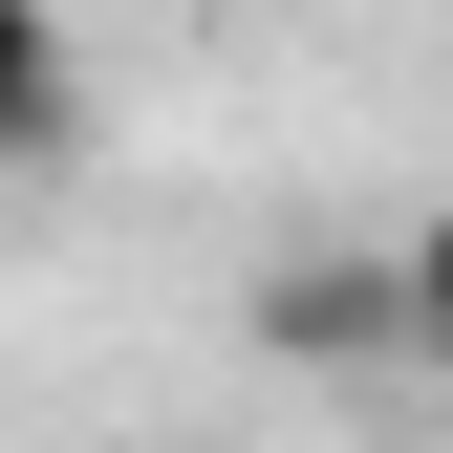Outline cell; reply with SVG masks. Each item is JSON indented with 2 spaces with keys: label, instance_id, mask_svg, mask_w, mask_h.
<instances>
[{
  "label": "cell",
  "instance_id": "6da1fadb",
  "mask_svg": "<svg viewBox=\"0 0 453 453\" xmlns=\"http://www.w3.org/2000/svg\"><path fill=\"white\" fill-rule=\"evenodd\" d=\"M238 346L280 388H411V367H453V280L411 238H303V259H259Z\"/></svg>",
  "mask_w": 453,
  "mask_h": 453
},
{
  "label": "cell",
  "instance_id": "7a4b0ae2",
  "mask_svg": "<svg viewBox=\"0 0 453 453\" xmlns=\"http://www.w3.org/2000/svg\"><path fill=\"white\" fill-rule=\"evenodd\" d=\"M65 130H87L65 22H43V0H0V173H65Z\"/></svg>",
  "mask_w": 453,
  "mask_h": 453
}]
</instances>
